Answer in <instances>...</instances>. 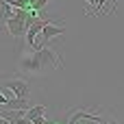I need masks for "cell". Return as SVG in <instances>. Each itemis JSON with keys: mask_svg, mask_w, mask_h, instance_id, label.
Masks as SVG:
<instances>
[{"mask_svg": "<svg viewBox=\"0 0 124 124\" xmlns=\"http://www.w3.org/2000/svg\"><path fill=\"white\" fill-rule=\"evenodd\" d=\"M63 65L59 52L54 48H37L35 52L31 54H24L20 59V70L26 72V74H44V72H50V70H59Z\"/></svg>", "mask_w": 124, "mask_h": 124, "instance_id": "6da1fadb", "label": "cell"}, {"mask_svg": "<svg viewBox=\"0 0 124 124\" xmlns=\"http://www.w3.org/2000/svg\"><path fill=\"white\" fill-rule=\"evenodd\" d=\"M26 15H28V11L26 9H15L13 11V15L7 20V31H9V35L11 37H22V35H26V31H28V24H26Z\"/></svg>", "mask_w": 124, "mask_h": 124, "instance_id": "7a4b0ae2", "label": "cell"}, {"mask_svg": "<svg viewBox=\"0 0 124 124\" xmlns=\"http://www.w3.org/2000/svg\"><path fill=\"white\" fill-rule=\"evenodd\" d=\"M4 89H9L15 98H28V94H31V85L24 78H7Z\"/></svg>", "mask_w": 124, "mask_h": 124, "instance_id": "3957f363", "label": "cell"}, {"mask_svg": "<svg viewBox=\"0 0 124 124\" xmlns=\"http://www.w3.org/2000/svg\"><path fill=\"white\" fill-rule=\"evenodd\" d=\"M0 118H4L9 124H26V111L24 109H4L0 107Z\"/></svg>", "mask_w": 124, "mask_h": 124, "instance_id": "277c9868", "label": "cell"}, {"mask_svg": "<svg viewBox=\"0 0 124 124\" xmlns=\"http://www.w3.org/2000/svg\"><path fill=\"white\" fill-rule=\"evenodd\" d=\"M46 22H48V17H37L31 26H28V31H26V44L31 46V48H35V35H39L41 33V28L46 26Z\"/></svg>", "mask_w": 124, "mask_h": 124, "instance_id": "5b68a950", "label": "cell"}, {"mask_svg": "<svg viewBox=\"0 0 124 124\" xmlns=\"http://www.w3.org/2000/svg\"><path fill=\"white\" fill-rule=\"evenodd\" d=\"M46 105H35V107H31V109H26V120L28 122H33L35 118H39V116H44L46 113Z\"/></svg>", "mask_w": 124, "mask_h": 124, "instance_id": "8992f818", "label": "cell"}, {"mask_svg": "<svg viewBox=\"0 0 124 124\" xmlns=\"http://www.w3.org/2000/svg\"><path fill=\"white\" fill-rule=\"evenodd\" d=\"M13 11H15V9H13V7H11V4H9L7 0H4V4H2V9H0V28H2V26L7 24V20H9L11 15H13Z\"/></svg>", "mask_w": 124, "mask_h": 124, "instance_id": "52a82bcc", "label": "cell"}, {"mask_svg": "<svg viewBox=\"0 0 124 124\" xmlns=\"http://www.w3.org/2000/svg\"><path fill=\"white\" fill-rule=\"evenodd\" d=\"M48 2H50V0H35V2H33L28 9H31V11H41V9H44Z\"/></svg>", "mask_w": 124, "mask_h": 124, "instance_id": "ba28073f", "label": "cell"}, {"mask_svg": "<svg viewBox=\"0 0 124 124\" xmlns=\"http://www.w3.org/2000/svg\"><path fill=\"white\" fill-rule=\"evenodd\" d=\"M9 98H11V96H4V94H2V89H0V107H4V105L9 102Z\"/></svg>", "mask_w": 124, "mask_h": 124, "instance_id": "9c48e42d", "label": "cell"}, {"mask_svg": "<svg viewBox=\"0 0 124 124\" xmlns=\"http://www.w3.org/2000/svg\"><path fill=\"white\" fill-rule=\"evenodd\" d=\"M33 124H50V122H46V118H44V116H39V118H35V120H33Z\"/></svg>", "mask_w": 124, "mask_h": 124, "instance_id": "30bf717a", "label": "cell"}, {"mask_svg": "<svg viewBox=\"0 0 124 124\" xmlns=\"http://www.w3.org/2000/svg\"><path fill=\"white\" fill-rule=\"evenodd\" d=\"M98 124H118V122H116V120H111V118H107V120L102 118V120H100V122H98Z\"/></svg>", "mask_w": 124, "mask_h": 124, "instance_id": "8fae6325", "label": "cell"}, {"mask_svg": "<svg viewBox=\"0 0 124 124\" xmlns=\"http://www.w3.org/2000/svg\"><path fill=\"white\" fill-rule=\"evenodd\" d=\"M0 124H9V122H7V120H4V118H0Z\"/></svg>", "mask_w": 124, "mask_h": 124, "instance_id": "7c38bea8", "label": "cell"}, {"mask_svg": "<svg viewBox=\"0 0 124 124\" xmlns=\"http://www.w3.org/2000/svg\"><path fill=\"white\" fill-rule=\"evenodd\" d=\"M50 124H59V122H50Z\"/></svg>", "mask_w": 124, "mask_h": 124, "instance_id": "4fadbf2b", "label": "cell"}, {"mask_svg": "<svg viewBox=\"0 0 124 124\" xmlns=\"http://www.w3.org/2000/svg\"><path fill=\"white\" fill-rule=\"evenodd\" d=\"M26 124H33V122H26Z\"/></svg>", "mask_w": 124, "mask_h": 124, "instance_id": "5bb4252c", "label": "cell"}]
</instances>
